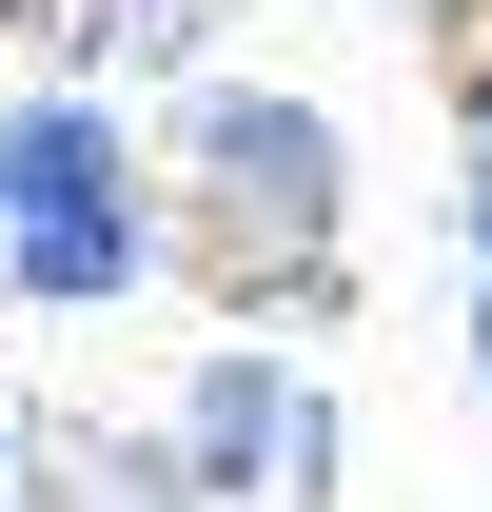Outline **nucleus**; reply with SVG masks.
I'll return each instance as SVG.
<instances>
[{
	"mask_svg": "<svg viewBox=\"0 0 492 512\" xmlns=\"http://www.w3.org/2000/svg\"><path fill=\"white\" fill-rule=\"evenodd\" d=\"M99 197H138V158H119L99 99H20L0 119V217H99Z\"/></svg>",
	"mask_w": 492,
	"mask_h": 512,
	"instance_id": "3",
	"label": "nucleus"
},
{
	"mask_svg": "<svg viewBox=\"0 0 492 512\" xmlns=\"http://www.w3.org/2000/svg\"><path fill=\"white\" fill-rule=\"evenodd\" d=\"M473 138H492V60H473Z\"/></svg>",
	"mask_w": 492,
	"mask_h": 512,
	"instance_id": "7",
	"label": "nucleus"
},
{
	"mask_svg": "<svg viewBox=\"0 0 492 512\" xmlns=\"http://www.w3.org/2000/svg\"><path fill=\"white\" fill-rule=\"evenodd\" d=\"M138 197H99V217H0V276L40 296V316H99V296H138Z\"/></svg>",
	"mask_w": 492,
	"mask_h": 512,
	"instance_id": "4",
	"label": "nucleus"
},
{
	"mask_svg": "<svg viewBox=\"0 0 492 512\" xmlns=\"http://www.w3.org/2000/svg\"><path fill=\"white\" fill-rule=\"evenodd\" d=\"M453 217H473V276H492V138H473V197H453Z\"/></svg>",
	"mask_w": 492,
	"mask_h": 512,
	"instance_id": "5",
	"label": "nucleus"
},
{
	"mask_svg": "<svg viewBox=\"0 0 492 512\" xmlns=\"http://www.w3.org/2000/svg\"><path fill=\"white\" fill-rule=\"evenodd\" d=\"M315 394L276 375V355H197V394H178V453H158V493H197V512H256V473H315Z\"/></svg>",
	"mask_w": 492,
	"mask_h": 512,
	"instance_id": "1",
	"label": "nucleus"
},
{
	"mask_svg": "<svg viewBox=\"0 0 492 512\" xmlns=\"http://www.w3.org/2000/svg\"><path fill=\"white\" fill-rule=\"evenodd\" d=\"M473 375H492V296H473Z\"/></svg>",
	"mask_w": 492,
	"mask_h": 512,
	"instance_id": "6",
	"label": "nucleus"
},
{
	"mask_svg": "<svg viewBox=\"0 0 492 512\" xmlns=\"http://www.w3.org/2000/svg\"><path fill=\"white\" fill-rule=\"evenodd\" d=\"M197 158H217V197H237V237L315 256V217H335V119H315V99L217 79V99H197Z\"/></svg>",
	"mask_w": 492,
	"mask_h": 512,
	"instance_id": "2",
	"label": "nucleus"
}]
</instances>
